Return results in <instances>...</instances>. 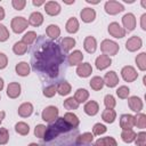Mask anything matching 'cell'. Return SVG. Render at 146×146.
I'll return each mask as SVG.
<instances>
[{"instance_id":"cell-1","label":"cell","mask_w":146,"mask_h":146,"mask_svg":"<svg viewBox=\"0 0 146 146\" xmlns=\"http://www.w3.org/2000/svg\"><path fill=\"white\" fill-rule=\"evenodd\" d=\"M64 56L58 44L46 41L34 54V68L54 78L58 75L59 65L63 63Z\"/></svg>"},{"instance_id":"cell-2","label":"cell","mask_w":146,"mask_h":146,"mask_svg":"<svg viewBox=\"0 0 146 146\" xmlns=\"http://www.w3.org/2000/svg\"><path fill=\"white\" fill-rule=\"evenodd\" d=\"M70 129H72L63 117H57L54 122H51L47 129H46V133L43 136V139L46 141H50L52 140L55 137H57L59 133L62 132H67Z\"/></svg>"},{"instance_id":"cell-3","label":"cell","mask_w":146,"mask_h":146,"mask_svg":"<svg viewBox=\"0 0 146 146\" xmlns=\"http://www.w3.org/2000/svg\"><path fill=\"white\" fill-rule=\"evenodd\" d=\"M119 49H120L119 44L116 42L110 40V39H105L100 43V50L104 52V55H106L108 57L116 55L119 52Z\"/></svg>"},{"instance_id":"cell-4","label":"cell","mask_w":146,"mask_h":146,"mask_svg":"<svg viewBox=\"0 0 146 146\" xmlns=\"http://www.w3.org/2000/svg\"><path fill=\"white\" fill-rule=\"evenodd\" d=\"M29 25V22L26 18L22 17V16H16L11 19V23H10V26H11V30L15 32V33H22L23 31L26 30Z\"/></svg>"},{"instance_id":"cell-5","label":"cell","mask_w":146,"mask_h":146,"mask_svg":"<svg viewBox=\"0 0 146 146\" xmlns=\"http://www.w3.org/2000/svg\"><path fill=\"white\" fill-rule=\"evenodd\" d=\"M58 113H59V111H58V108L56 106H48L42 111L41 117H42L43 121L51 123L58 117Z\"/></svg>"},{"instance_id":"cell-6","label":"cell","mask_w":146,"mask_h":146,"mask_svg":"<svg viewBox=\"0 0 146 146\" xmlns=\"http://www.w3.org/2000/svg\"><path fill=\"white\" fill-rule=\"evenodd\" d=\"M104 9L105 11L108 14V15H116L121 11L124 10V7L121 2L119 1H114V0H110L107 2H105V6H104Z\"/></svg>"},{"instance_id":"cell-7","label":"cell","mask_w":146,"mask_h":146,"mask_svg":"<svg viewBox=\"0 0 146 146\" xmlns=\"http://www.w3.org/2000/svg\"><path fill=\"white\" fill-rule=\"evenodd\" d=\"M108 33H110L112 36L116 38V39H121V38L125 36L127 31H125L119 23L112 22V23H110V25H108Z\"/></svg>"},{"instance_id":"cell-8","label":"cell","mask_w":146,"mask_h":146,"mask_svg":"<svg viewBox=\"0 0 146 146\" xmlns=\"http://www.w3.org/2000/svg\"><path fill=\"white\" fill-rule=\"evenodd\" d=\"M121 75H122L123 80L127 81V82H133V81L138 78L137 71H136L132 66H130V65H127V66L122 67V70H121Z\"/></svg>"},{"instance_id":"cell-9","label":"cell","mask_w":146,"mask_h":146,"mask_svg":"<svg viewBox=\"0 0 146 146\" xmlns=\"http://www.w3.org/2000/svg\"><path fill=\"white\" fill-rule=\"evenodd\" d=\"M141 46H143V40L137 35H133V36L129 38L125 42V49L128 51H131V52L137 51L138 49L141 48Z\"/></svg>"},{"instance_id":"cell-10","label":"cell","mask_w":146,"mask_h":146,"mask_svg":"<svg viewBox=\"0 0 146 146\" xmlns=\"http://www.w3.org/2000/svg\"><path fill=\"white\" fill-rule=\"evenodd\" d=\"M122 24L123 29L125 31H133L136 27V17L133 14L128 13L122 17Z\"/></svg>"},{"instance_id":"cell-11","label":"cell","mask_w":146,"mask_h":146,"mask_svg":"<svg viewBox=\"0 0 146 146\" xmlns=\"http://www.w3.org/2000/svg\"><path fill=\"white\" fill-rule=\"evenodd\" d=\"M135 125V116L131 114H123L120 117V127L122 128V130H128V129H132V127Z\"/></svg>"},{"instance_id":"cell-12","label":"cell","mask_w":146,"mask_h":146,"mask_svg":"<svg viewBox=\"0 0 146 146\" xmlns=\"http://www.w3.org/2000/svg\"><path fill=\"white\" fill-rule=\"evenodd\" d=\"M103 80H104V84H106L108 88H114L119 83V76L114 71L107 72L103 78Z\"/></svg>"},{"instance_id":"cell-13","label":"cell","mask_w":146,"mask_h":146,"mask_svg":"<svg viewBox=\"0 0 146 146\" xmlns=\"http://www.w3.org/2000/svg\"><path fill=\"white\" fill-rule=\"evenodd\" d=\"M80 17H81L82 22H84V23H91L96 18V11H95V9L89 8V7L83 8L81 10V13H80Z\"/></svg>"},{"instance_id":"cell-14","label":"cell","mask_w":146,"mask_h":146,"mask_svg":"<svg viewBox=\"0 0 146 146\" xmlns=\"http://www.w3.org/2000/svg\"><path fill=\"white\" fill-rule=\"evenodd\" d=\"M128 105L130 107L131 111L136 112V113H139L141 110H143V100L137 97V96H131L128 98Z\"/></svg>"},{"instance_id":"cell-15","label":"cell","mask_w":146,"mask_h":146,"mask_svg":"<svg viewBox=\"0 0 146 146\" xmlns=\"http://www.w3.org/2000/svg\"><path fill=\"white\" fill-rule=\"evenodd\" d=\"M44 10L50 16H56L60 13V5L57 1H48L44 3Z\"/></svg>"},{"instance_id":"cell-16","label":"cell","mask_w":146,"mask_h":146,"mask_svg":"<svg viewBox=\"0 0 146 146\" xmlns=\"http://www.w3.org/2000/svg\"><path fill=\"white\" fill-rule=\"evenodd\" d=\"M21 91H22V88L18 82H11L7 87V96L9 98H13V99L17 98L21 95Z\"/></svg>"},{"instance_id":"cell-17","label":"cell","mask_w":146,"mask_h":146,"mask_svg":"<svg viewBox=\"0 0 146 146\" xmlns=\"http://www.w3.org/2000/svg\"><path fill=\"white\" fill-rule=\"evenodd\" d=\"M95 64H96V67H97L99 71H103V70L107 68V67L112 64V59H111V57H108V56H106V55H100V56H98V57L96 58Z\"/></svg>"},{"instance_id":"cell-18","label":"cell","mask_w":146,"mask_h":146,"mask_svg":"<svg viewBox=\"0 0 146 146\" xmlns=\"http://www.w3.org/2000/svg\"><path fill=\"white\" fill-rule=\"evenodd\" d=\"M92 73V67L89 63H82L79 64L76 67V74L80 78H88Z\"/></svg>"},{"instance_id":"cell-19","label":"cell","mask_w":146,"mask_h":146,"mask_svg":"<svg viewBox=\"0 0 146 146\" xmlns=\"http://www.w3.org/2000/svg\"><path fill=\"white\" fill-rule=\"evenodd\" d=\"M83 48H84V50L87 52L94 54L96 51V49H97V41H96V39L94 36H91V35L87 36L84 39V41H83Z\"/></svg>"},{"instance_id":"cell-20","label":"cell","mask_w":146,"mask_h":146,"mask_svg":"<svg viewBox=\"0 0 146 146\" xmlns=\"http://www.w3.org/2000/svg\"><path fill=\"white\" fill-rule=\"evenodd\" d=\"M83 110H84V113H86V114H88V115H90V116H94V115H96V114L98 113V111H99V105H98V103L95 102V100H89V102L86 103Z\"/></svg>"},{"instance_id":"cell-21","label":"cell","mask_w":146,"mask_h":146,"mask_svg":"<svg viewBox=\"0 0 146 146\" xmlns=\"http://www.w3.org/2000/svg\"><path fill=\"white\" fill-rule=\"evenodd\" d=\"M18 115L22 117H29L32 113H33V105L31 103H23L22 105H19L18 110Z\"/></svg>"},{"instance_id":"cell-22","label":"cell","mask_w":146,"mask_h":146,"mask_svg":"<svg viewBox=\"0 0 146 146\" xmlns=\"http://www.w3.org/2000/svg\"><path fill=\"white\" fill-rule=\"evenodd\" d=\"M82 59H83V55H82V52H81L80 50H74V51H72V52L68 55V57H67L68 64L72 65V66H73V65H79V64H81Z\"/></svg>"},{"instance_id":"cell-23","label":"cell","mask_w":146,"mask_h":146,"mask_svg":"<svg viewBox=\"0 0 146 146\" xmlns=\"http://www.w3.org/2000/svg\"><path fill=\"white\" fill-rule=\"evenodd\" d=\"M15 71L19 76H27L30 74L31 67L26 62H19L18 64H16Z\"/></svg>"},{"instance_id":"cell-24","label":"cell","mask_w":146,"mask_h":146,"mask_svg":"<svg viewBox=\"0 0 146 146\" xmlns=\"http://www.w3.org/2000/svg\"><path fill=\"white\" fill-rule=\"evenodd\" d=\"M63 119L65 120V122H66L71 128H76V127L80 124V120H79V117H78L74 113H72V112H67V113H65L64 116H63Z\"/></svg>"},{"instance_id":"cell-25","label":"cell","mask_w":146,"mask_h":146,"mask_svg":"<svg viewBox=\"0 0 146 146\" xmlns=\"http://www.w3.org/2000/svg\"><path fill=\"white\" fill-rule=\"evenodd\" d=\"M29 24H31L32 26H40L43 23V15L40 11H34L30 15L29 17Z\"/></svg>"},{"instance_id":"cell-26","label":"cell","mask_w":146,"mask_h":146,"mask_svg":"<svg viewBox=\"0 0 146 146\" xmlns=\"http://www.w3.org/2000/svg\"><path fill=\"white\" fill-rule=\"evenodd\" d=\"M79 27H80V25H79V21L75 18V17H71V18H68V21L66 22V24H65V29H66V31L68 32V33H76L78 32V30H79Z\"/></svg>"},{"instance_id":"cell-27","label":"cell","mask_w":146,"mask_h":146,"mask_svg":"<svg viewBox=\"0 0 146 146\" xmlns=\"http://www.w3.org/2000/svg\"><path fill=\"white\" fill-rule=\"evenodd\" d=\"M102 119L106 123H113L116 119V112L112 108H106L102 113Z\"/></svg>"},{"instance_id":"cell-28","label":"cell","mask_w":146,"mask_h":146,"mask_svg":"<svg viewBox=\"0 0 146 146\" xmlns=\"http://www.w3.org/2000/svg\"><path fill=\"white\" fill-rule=\"evenodd\" d=\"M56 87H57V92H58L60 96H66V95H68V94L71 92V90H72L71 84H70L68 82H66V81L59 82Z\"/></svg>"},{"instance_id":"cell-29","label":"cell","mask_w":146,"mask_h":146,"mask_svg":"<svg viewBox=\"0 0 146 146\" xmlns=\"http://www.w3.org/2000/svg\"><path fill=\"white\" fill-rule=\"evenodd\" d=\"M79 104H81V103H84L88 98H89V92L86 90V89H82V88H80V89H78L76 91H75V94H74V97H73Z\"/></svg>"},{"instance_id":"cell-30","label":"cell","mask_w":146,"mask_h":146,"mask_svg":"<svg viewBox=\"0 0 146 146\" xmlns=\"http://www.w3.org/2000/svg\"><path fill=\"white\" fill-rule=\"evenodd\" d=\"M46 33L50 39H57L60 35V29L55 24H50L46 29Z\"/></svg>"},{"instance_id":"cell-31","label":"cell","mask_w":146,"mask_h":146,"mask_svg":"<svg viewBox=\"0 0 146 146\" xmlns=\"http://www.w3.org/2000/svg\"><path fill=\"white\" fill-rule=\"evenodd\" d=\"M60 46H62V49L64 51H70L75 46V39L74 38H70V36L64 38L60 41Z\"/></svg>"},{"instance_id":"cell-32","label":"cell","mask_w":146,"mask_h":146,"mask_svg":"<svg viewBox=\"0 0 146 146\" xmlns=\"http://www.w3.org/2000/svg\"><path fill=\"white\" fill-rule=\"evenodd\" d=\"M136 138V132L132 130V129H128V130H123L121 132V139L124 141V143H132Z\"/></svg>"},{"instance_id":"cell-33","label":"cell","mask_w":146,"mask_h":146,"mask_svg":"<svg viewBox=\"0 0 146 146\" xmlns=\"http://www.w3.org/2000/svg\"><path fill=\"white\" fill-rule=\"evenodd\" d=\"M35 40H36V33H35L34 31H27V32L23 35L22 42L25 43L26 46H30V44H32Z\"/></svg>"},{"instance_id":"cell-34","label":"cell","mask_w":146,"mask_h":146,"mask_svg":"<svg viewBox=\"0 0 146 146\" xmlns=\"http://www.w3.org/2000/svg\"><path fill=\"white\" fill-rule=\"evenodd\" d=\"M13 51L17 55V56H22L24 55L26 51H27V46L25 43H23L22 41H18L16 42L14 46H13Z\"/></svg>"},{"instance_id":"cell-35","label":"cell","mask_w":146,"mask_h":146,"mask_svg":"<svg viewBox=\"0 0 146 146\" xmlns=\"http://www.w3.org/2000/svg\"><path fill=\"white\" fill-rule=\"evenodd\" d=\"M90 87H91V89H94L96 91L100 90L104 87V80H103V78H100V76H94V78H91V80H90Z\"/></svg>"},{"instance_id":"cell-36","label":"cell","mask_w":146,"mask_h":146,"mask_svg":"<svg viewBox=\"0 0 146 146\" xmlns=\"http://www.w3.org/2000/svg\"><path fill=\"white\" fill-rule=\"evenodd\" d=\"M15 130H16L17 133H19L22 136H26L30 132V127L25 122H17L15 124Z\"/></svg>"},{"instance_id":"cell-37","label":"cell","mask_w":146,"mask_h":146,"mask_svg":"<svg viewBox=\"0 0 146 146\" xmlns=\"http://www.w3.org/2000/svg\"><path fill=\"white\" fill-rule=\"evenodd\" d=\"M92 140H94V135L91 132H84V133L78 136V138H76L78 144H90Z\"/></svg>"},{"instance_id":"cell-38","label":"cell","mask_w":146,"mask_h":146,"mask_svg":"<svg viewBox=\"0 0 146 146\" xmlns=\"http://www.w3.org/2000/svg\"><path fill=\"white\" fill-rule=\"evenodd\" d=\"M136 64L140 71L146 70V52H140L136 57Z\"/></svg>"},{"instance_id":"cell-39","label":"cell","mask_w":146,"mask_h":146,"mask_svg":"<svg viewBox=\"0 0 146 146\" xmlns=\"http://www.w3.org/2000/svg\"><path fill=\"white\" fill-rule=\"evenodd\" d=\"M135 125L139 129H145L146 127V115L144 113H138L135 116Z\"/></svg>"},{"instance_id":"cell-40","label":"cell","mask_w":146,"mask_h":146,"mask_svg":"<svg viewBox=\"0 0 146 146\" xmlns=\"http://www.w3.org/2000/svg\"><path fill=\"white\" fill-rule=\"evenodd\" d=\"M64 107L66 108V110H76L78 107H79V103L73 98V97H68L67 99H65L64 100Z\"/></svg>"},{"instance_id":"cell-41","label":"cell","mask_w":146,"mask_h":146,"mask_svg":"<svg viewBox=\"0 0 146 146\" xmlns=\"http://www.w3.org/2000/svg\"><path fill=\"white\" fill-rule=\"evenodd\" d=\"M129 94H130V89L127 87V86H121L116 89V95L119 98L121 99H125L129 97Z\"/></svg>"},{"instance_id":"cell-42","label":"cell","mask_w":146,"mask_h":146,"mask_svg":"<svg viewBox=\"0 0 146 146\" xmlns=\"http://www.w3.org/2000/svg\"><path fill=\"white\" fill-rule=\"evenodd\" d=\"M56 92H57V87L55 84H50V86H48L43 89V96L47 97V98L54 97L56 95Z\"/></svg>"},{"instance_id":"cell-43","label":"cell","mask_w":146,"mask_h":146,"mask_svg":"<svg viewBox=\"0 0 146 146\" xmlns=\"http://www.w3.org/2000/svg\"><path fill=\"white\" fill-rule=\"evenodd\" d=\"M104 105L106 106V108H114L116 105V100L112 95H106L104 97Z\"/></svg>"},{"instance_id":"cell-44","label":"cell","mask_w":146,"mask_h":146,"mask_svg":"<svg viewBox=\"0 0 146 146\" xmlns=\"http://www.w3.org/2000/svg\"><path fill=\"white\" fill-rule=\"evenodd\" d=\"M135 144L136 146H145L146 143V132L141 131L139 133H136V138H135Z\"/></svg>"},{"instance_id":"cell-45","label":"cell","mask_w":146,"mask_h":146,"mask_svg":"<svg viewBox=\"0 0 146 146\" xmlns=\"http://www.w3.org/2000/svg\"><path fill=\"white\" fill-rule=\"evenodd\" d=\"M9 140V132L6 128H0V145H6Z\"/></svg>"},{"instance_id":"cell-46","label":"cell","mask_w":146,"mask_h":146,"mask_svg":"<svg viewBox=\"0 0 146 146\" xmlns=\"http://www.w3.org/2000/svg\"><path fill=\"white\" fill-rule=\"evenodd\" d=\"M9 39V31L8 29L0 23V42H5Z\"/></svg>"},{"instance_id":"cell-47","label":"cell","mask_w":146,"mask_h":146,"mask_svg":"<svg viewBox=\"0 0 146 146\" xmlns=\"http://www.w3.org/2000/svg\"><path fill=\"white\" fill-rule=\"evenodd\" d=\"M106 130H107L106 127H105L104 124H102V123H96V124L94 125V128H92V132H94V135H96V136H100V135L105 133Z\"/></svg>"},{"instance_id":"cell-48","label":"cell","mask_w":146,"mask_h":146,"mask_svg":"<svg viewBox=\"0 0 146 146\" xmlns=\"http://www.w3.org/2000/svg\"><path fill=\"white\" fill-rule=\"evenodd\" d=\"M46 129H47V127H46L44 124H38V125L34 128V135H35V137H38V138H43V136H44V133H46Z\"/></svg>"},{"instance_id":"cell-49","label":"cell","mask_w":146,"mask_h":146,"mask_svg":"<svg viewBox=\"0 0 146 146\" xmlns=\"http://www.w3.org/2000/svg\"><path fill=\"white\" fill-rule=\"evenodd\" d=\"M11 5H13L14 9H16V10H23L24 7L26 6V1L25 0H13L11 1Z\"/></svg>"},{"instance_id":"cell-50","label":"cell","mask_w":146,"mask_h":146,"mask_svg":"<svg viewBox=\"0 0 146 146\" xmlns=\"http://www.w3.org/2000/svg\"><path fill=\"white\" fill-rule=\"evenodd\" d=\"M103 140H104L105 146H117V143L113 137H110V136L108 137H103Z\"/></svg>"},{"instance_id":"cell-51","label":"cell","mask_w":146,"mask_h":146,"mask_svg":"<svg viewBox=\"0 0 146 146\" xmlns=\"http://www.w3.org/2000/svg\"><path fill=\"white\" fill-rule=\"evenodd\" d=\"M8 65V58L3 52H0V70H3Z\"/></svg>"},{"instance_id":"cell-52","label":"cell","mask_w":146,"mask_h":146,"mask_svg":"<svg viewBox=\"0 0 146 146\" xmlns=\"http://www.w3.org/2000/svg\"><path fill=\"white\" fill-rule=\"evenodd\" d=\"M140 27L145 31L146 30V14H143L140 17Z\"/></svg>"},{"instance_id":"cell-53","label":"cell","mask_w":146,"mask_h":146,"mask_svg":"<svg viewBox=\"0 0 146 146\" xmlns=\"http://www.w3.org/2000/svg\"><path fill=\"white\" fill-rule=\"evenodd\" d=\"M32 3H33V6L39 7V6L44 5V3H46V1H43V0H33V1H32Z\"/></svg>"},{"instance_id":"cell-54","label":"cell","mask_w":146,"mask_h":146,"mask_svg":"<svg viewBox=\"0 0 146 146\" xmlns=\"http://www.w3.org/2000/svg\"><path fill=\"white\" fill-rule=\"evenodd\" d=\"M95 146H105L103 138H99V139H97V140H96V143H95Z\"/></svg>"},{"instance_id":"cell-55","label":"cell","mask_w":146,"mask_h":146,"mask_svg":"<svg viewBox=\"0 0 146 146\" xmlns=\"http://www.w3.org/2000/svg\"><path fill=\"white\" fill-rule=\"evenodd\" d=\"M5 9H3V7H1L0 6V21H2L3 18H5Z\"/></svg>"},{"instance_id":"cell-56","label":"cell","mask_w":146,"mask_h":146,"mask_svg":"<svg viewBox=\"0 0 146 146\" xmlns=\"http://www.w3.org/2000/svg\"><path fill=\"white\" fill-rule=\"evenodd\" d=\"M5 115H6V112H5V111H1V112H0V123H1L2 120L5 119Z\"/></svg>"},{"instance_id":"cell-57","label":"cell","mask_w":146,"mask_h":146,"mask_svg":"<svg viewBox=\"0 0 146 146\" xmlns=\"http://www.w3.org/2000/svg\"><path fill=\"white\" fill-rule=\"evenodd\" d=\"M3 86H5V82H3V79H2V78H0V90H2V88H3Z\"/></svg>"},{"instance_id":"cell-58","label":"cell","mask_w":146,"mask_h":146,"mask_svg":"<svg viewBox=\"0 0 146 146\" xmlns=\"http://www.w3.org/2000/svg\"><path fill=\"white\" fill-rule=\"evenodd\" d=\"M88 3H92V5H97V3H99V1H91V0H86Z\"/></svg>"},{"instance_id":"cell-59","label":"cell","mask_w":146,"mask_h":146,"mask_svg":"<svg viewBox=\"0 0 146 146\" xmlns=\"http://www.w3.org/2000/svg\"><path fill=\"white\" fill-rule=\"evenodd\" d=\"M141 6L143 7H146V1L145 0H141Z\"/></svg>"},{"instance_id":"cell-60","label":"cell","mask_w":146,"mask_h":146,"mask_svg":"<svg viewBox=\"0 0 146 146\" xmlns=\"http://www.w3.org/2000/svg\"><path fill=\"white\" fill-rule=\"evenodd\" d=\"M29 146H40V145H38V144H35V143H31Z\"/></svg>"},{"instance_id":"cell-61","label":"cell","mask_w":146,"mask_h":146,"mask_svg":"<svg viewBox=\"0 0 146 146\" xmlns=\"http://www.w3.org/2000/svg\"><path fill=\"white\" fill-rule=\"evenodd\" d=\"M0 98H1V97H0Z\"/></svg>"}]
</instances>
